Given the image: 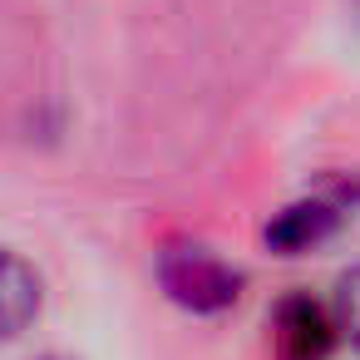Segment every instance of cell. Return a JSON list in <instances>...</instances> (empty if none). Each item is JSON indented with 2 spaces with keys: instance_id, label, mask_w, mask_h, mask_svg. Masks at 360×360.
Listing matches in <instances>:
<instances>
[{
  "instance_id": "cell-1",
  "label": "cell",
  "mask_w": 360,
  "mask_h": 360,
  "mask_svg": "<svg viewBox=\"0 0 360 360\" xmlns=\"http://www.w3.org/2000/svg\"><path fill=\"white\" fill-rule=\"evenodd\" d=\"M158 281L193 316H217L242 296V271L198 242H168L158 252Z\"/></svg>"
},
{
  "instance_id": "cell-2",
  "label": "cell",
  "mask_w": 360,
  "mask_h": 360,
  "mask_svg": "<svg viewBox=\"0 0 360 360\" xmlns=\"http://www.w3.org/2000/svg\"><path fill=\"white\" fill-rule=\"evenodd\" d=\"M335 316L326 306H316L311 296H286L271 316V345L276 360H326L335 345Z\"/></svg>"
},
{
  "instance_id": "cell-3",
  "label": "cell",
  "mask_w": 360,
  "mask_h": 360,
  "mask_svg": "<svg viewBox=\"0 0 360 360\" xmlns=\"http://www.w3.org/2000/svg\"><path fill=\"white\" fill-rule=\"evenodd\" d=\"M355 202H360V188H340V193H330V198L296 202V207H286V212L266 227V242H271L276 252H301V247L330 237V232L355 212Z\"/></svg>"
},
{
  "instance_id": "cell-4",
  "label": "cell",
  "mask_w": 360,
  "mask_h": 360,
  "mask_svg": "<svg viewBox=\"0 0 360 360\" xmlns=\"http://www.w3.org/2000/svg\"><path fill=\"white\" fill-rule=\"evenodd\" d=\"M40 316V276L25 257L0 247V340H15Z\"/></svg>"
},
{
  "instance_id": "cell-5",
  "label": "cell",
  "mask_w": 360,
  "mask_h": 360,
  "mask_svg": "<svg viewBox=\"0 0 360 360\" xmlns=\"http://www.w3.org/2000/svg\"><path fill=\"white\" fill-rule=\"evenodd\" d=\"M335 326H340V335L360 350V266H350V271L335 281Z\"/></svg>"
},
{
  "instance_id": "cell-6",
  "label": "cell",
  "mask_w": 360,
  "mask_h": 360,
  "mask_svg": "<svg viewBox=\"0 0 360 360\" xmlns=\"http://www.w3.org/2000/svg\"><path fill=\"white\" fill-rule=\"evenodd\" d=\"M45 360H60V355H45Z\"/></svg>"
}]
</instances>
